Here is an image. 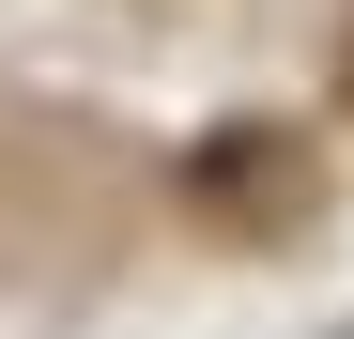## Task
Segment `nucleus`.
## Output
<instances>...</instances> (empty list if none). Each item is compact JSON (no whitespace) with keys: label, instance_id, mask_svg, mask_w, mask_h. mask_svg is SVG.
I'll use <instances>...</instances> for the list:
<instances>
[{"label":"nucleus","instance_id":"1","mask_svg":"<svg viewBox=\"0 0 354 339\" xmlns=\"http://www.w3.org/2000/svg\"><path fill=\"white\" fill-rule=\"evenodd\" d=\"M185 201H201V216H231V232H277V216L308 201V139L231 124V139H201V154H185Z\"/></svg>","mask_w":354,"mask_h":339}]
</instances>
